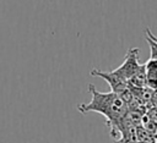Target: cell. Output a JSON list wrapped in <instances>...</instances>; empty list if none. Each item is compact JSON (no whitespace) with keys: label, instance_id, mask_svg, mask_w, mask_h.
<instances>
[{"label":"cell","instance_id":"obj_1","mask_svg":"<svg viewBox=\"0 0 157 143\" xmlns=\"http://www.w3.org/2000/svg\"><path fill=\"white\" fill-rule=\"evenodd\" d=\"M88 92L92 95L91 101L88 104L82 103L77 105V110L83 115L91 111L102 114L105 117V123L109 127L110 136L117 138L128 111V104L119 94L113 92L101 93L93 84H88Z\"/></svg>","mask_w":157,"mask_h":143},{"label":"cell","instance_id":"obj_2","mask_svg":"<svg viewBox=\"0 0 157 143\" xmlns=\"http://www.w3.org/2000/svg\"><path fill=\"white\" fill-rule=\"evenodd\" d=\"M139 53L140 50L137 48H130L126 54H125V57H124V61L123 64L113 70L117 75H119L121 78H124L125 81H129V78L140 68L141 64L139 62Z\"/></svg>","mask_w":157,"mask_h":143},{"label":"cell","instance_id":"obj_3","mask_svg":"<svg viewBox=\"0 0 157 143\" xmlns=\"http://www.w3.org/2000/svg\"><path fill=\"white\" fill-rule=\"evenodd\" d=\"M91 76L94 77H101L104 81L108 82L110 89L113 93L115 94H121L123 92H125L128 89V81H125L124 78H121L119 75H117L114 71H101L97 68H93L91 71Z\"/></svg>","mask_w":157,"mask_h":143},{"label":"cell","instance_id":"obj_4","mask_svg":"<svg viewBox=\"0 0 157 143\" xmlns=\"http://www.w3.org/2000/svg\"><path fill=\"white\" fill-rule=\"evenodd\" d=\"M145 72H146V87L156 90L157 89V60L148 59L145 62Z\"/></svg>","mask_w":157,"mask_h":143},{"label":"cell","instance_id":"obj_5","mask_svg":"<svg viewBox=\"0 0 157 143\" xmlns=\"http://www.w3.org/2000/svg\"><path fill=\"white\" fill-rule=\"evenodd\" d=\"M135 142H137L136 126H129L128 128H125L120 133V137L115 141V143H135Z\"/></svg>","mask_w":157,"mask_h":143},{"label":"cell","instance_id":"obj_6","mask_svg":"<svg viewBox=\"0 0 157 143\" xmlns=\"http://www.w3.org/2000/svg\"><path fill=\"white\" fill-rule=\"evenodd\" d=\"M145 34H146V40L150 45V59H155L157 60V37L152 34V32L150 31V28L145 29Z\"/></svg>","mask_w":157,"mask_h":143}]
</instances>
